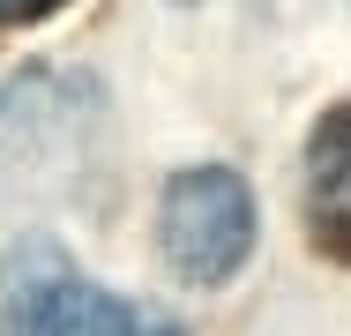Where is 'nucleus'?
<instances>
[{"label": "nucleus", "mask_w": 351, "mask_h": 336, "mask_svg": "<svg viewBox=\"0 0 351 336\" xmlns=\"http://www.w3.org/2000/svg\"><path fill=\"white\" fill-rule=\"evenodd\" d=\"M53 8H68V0H0V23H8V30H23V23H45Z\"/></svg>", "instance_id": "7ed1b4c3"}, {"label": "nucleus", "mask_w": 351, "mask_h": 336, "mask_svg": "<svg viewBox=\"0 0 351 336\" xmlns=\"http://www.w3.org/2000/svg\"><path fill=\"white\" fill-rule=\"evenodd\" d=\"M0 329L8 336H180L165 314L97 291L53 239H23L0 254Z\"/></svg>", "instance_id": "f257e3e1"}, {"label": "nucleus", "mask_w": 351, "mask_h": 336, "mask_svg": "<svg viewBox=\"0 0 351 336\" xmlns=\"http://www.w3.org/2000/svg\"><path fill=\"white\" fill-rule=\"evenodd\" d=\"M157 254L187 284H224L254 254V195H247V180L224 172V165L180 172L165 187V202H157Z\"/></svg>", "instance_id": "f03ea898"}]
</instances>
